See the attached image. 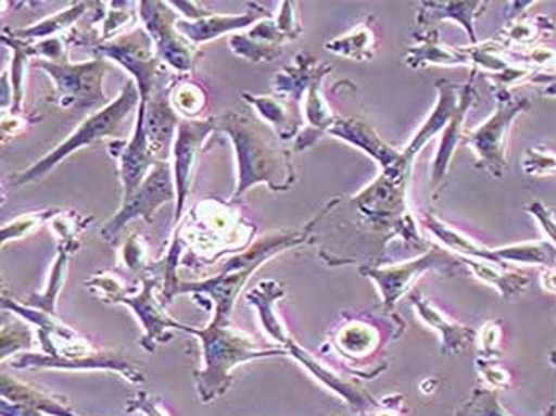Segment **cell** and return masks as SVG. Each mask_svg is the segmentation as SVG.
Here are the masks:
<instances>
[{
	"label": "cell",
	"instance_id": "obj_1",
	"mask_svg": "<svg viewBox=\"0 0 556 416\" xmlns=\"http://www.w3.org/2000/svg\"><path fill=\"white\" fill-rule=\"evenodd\" d=\"M216 127L225 130L236 147L239 184L235 199L256 184L269 185L276 191L291 187L294 171L290 154L274 146L250 116L228 112L216 122Z\"/></svg>",
	"mask_w": 556,
	"mask_h": 416
},
{
	"label": "cell",
	"instance_id": "obj_2",
	"mask_svg": "<svg viewBox=\"0 0 556 416\" xmlns=\"http://www.w3.org/2000/svg\"><path fill=\"white\" fill-rule=\"evenodd\" d=\"M137 101H140L139 88H137L136 81L129 80L113 104H109L94 115L89 116L84 125L78 126V129L65 142L53 150V153L47 154L43 160L22 172V174L13 175V187H22V185L30 184V181L39 180L47 172H50L60 161L65 160L68 154L74 153L78 148L91 146V143L98 142L104 137L115 136L123 122L128 118L130 110L137 105Z\"/></svg>",
	"mask_w": 556,
	"mask_h": 416
},
{
	"label": "cell",
	"instance_id": "obj_3",
	"mask_svg": "<svg viewBox=\"0 0 556 416\" xmlns=\"http://www.w3.org/2000/svg\"><path fill=\"white\" fill-rule=\"evenodd\" d=\"M37 65L56 84V101L61 106H92L105 101L102 80L109 64L102 58L81 64L45 60Z\"/></svg>",
	"mask_w": 556,
	"mask_h": 416
},
{
	"label": "cell",
	"instance_id": "obj_4",
	"mask_svg": "<svg viewBox=\"0 0 556 416\" xmlns=\"http://www.w3.org/2000/svg\"><path fill=\"white\" fill-rule=\"evenodd\" d=\"M140 18L146 23L147 30L156 43L161 60L180 72L193 67V48L178 33L177 20L167 2H139Z\"/></svg>",
	"mask_w": 556,
	"mask_h": 416
},
{
	"label": "cell",
	"instance_id": "obj_5",
	"mask_svg": "<svg viewBox=\"0 0 556 416\" xmlns=\"http://www.w3.org/2000/svg\"><path fill=\"white\" fill-rule=\"evenodd\" d=\"M99 53L116 61L136 78L140 99H149L156 86L160 61L151 53V39L143 30L99 43Z\"/></svg>",
	"mask_w": 556,
	"mask_h": 416
},
{
	"label": "cell",
	"instance_id": "obj_6",
	"mask_svg": "<svg viewBox=\"0 0 556 416\" xmlns=\"http://www.w3.org/2000/svg\"><path fill=\"white\" fill-rule=\"evenodd\" d=\"M175 181L172 180L170 166L167 161H157L142 181L139 189L134 192L128 201L123 202V207L116 213L115 218L105 226L104 234L118 232L130 219H150L154 210L175 199Z\"/></svg>",
	"mask_w": 556,
	"mask_h": 416
},
{
	"label": "cell",
	"instance_id": "obj_7",
	"mask_svg": "<svg viewBox=\"0 0 556 416\" xmlns=\"http://www.w3.org/2000/svg\"><path fill=\"white\" fill-rule=\"evenodd\" d=\"M520 110H523V102L501 104L500 109L485 123L473 129L466 139V146L471 148L479 163L493 175L503 174L506 167L504 151H506L507 130Z\"/></svg>",
	"mask_w": 556,
	"mask_h": 416
},
{
	"label": "cell",
	"instance_id": "obj_8",
	"mask_svg": "<svg viewBox=\"0 0 556 416\" xmlns=\"http://www.w3.org/2000/svg\"><path fill=\"white\" fill-rule=\"evenodd\" d=\"M122 143L119 150L112 148L113 156L118 157L119 171H122L123 187L125 196L123 202L128 201L130 196L139 189L151 168L157 163L153 151L147 139L146 127H143V101L140 99L139 116H137L136 130L129 142Z\"/></svg>",
	"mask_w": 556,
	"mask_h": 416
},
{
	"label": "cell",
	"instance_id": "obj_9",
	"mask_svg": "<svg viewBox=\"0 0 556 416\" xmlns=\"http://www.w3.org/2000/svg\"><path fill=\"white\" fill-rule=\"evenodd\" d=\"M216 127V119L204 122H181L178 126L177 139L174 142L175 188H177V215H181L185 199L191 185V168L194 166L195 154L208 134Z\"/></svg>",
	"mask_w": 556,
	"mask_h": 416
},
{
	"label": "cell",
	"instance_id": "obj_10",
	"mask_svg": "<svg viewBox=\"0 0 556 416\" xmlns=\"http://www.w3.org/2000/svg\"><path fill=\"white\" fill-rule=\"evenodd\" d=\"M143 101V127H146L147 139L157 161H166L169 156L170 147L175 142V125L177 115L170 105L166 91L157 89L149 99Z\"/></svg>",
	"mask_w": 556,
	"mask_h": 416
},
{
	"label": "cell",
	"instance_id": "obj_11",
	"mask_svg": "<svg viewBox=\"0 0 556 416\" xmlns=\"http://www.w3.org/2000/svg\"><path fill=\"white\" fill-rule=\"evenodd\" d=\"M328 134L352 143L353 147L359 148L364 153L370 154L382 166L383 172L394 171V168L401 166L410 168V166L404 164L401 151L393 150L377 136L372 127L358 122V119L336 118V123L328 130Z\"/></svg>",
	"mask_w": 556,
	"mask_h": 416
},
{
	"label": "cell",
	"instance_id": "obj_12",
	"mask_svg": "<svg viewBox=\"0 0 556 416\" xmlns=\"http://www.w3.org/2000/svg\"><path fill=\"white\" fill-rule=\"evenodd\" d=\"M438 89L439 99L435 109L432 110L427 122L415 134L406 150L401 151L404 164H407V166L412 167L415 156L424 150L429 140L434 139L439 133H444L447 129L453 116L458 112L459 104H462V91L455 85H450L448 81H439Z\"/></svg>",
	"mask_w": 556,
	"mask_h": 416
},
{
	"label": "cell",
	"instance_id": "obj_13",
	"mask_svg": "<svg viewBox=\"0 0 556 416\" xmlns=\"http://www.w3.org/2000/svg\"><path fill=\"white\" fill-rule=\"evenodd\" d=\"M288 37L281 33L276 22L263 20L257 22L250 33L242 36L232 37V51L237 56L245 58L252 63H261V61H273L281 53V45Z\"/></svg>",
	"mask_w": 556,
	"mask_h": 416
},
{
	"label": "cell",
	"instance_id": "obj_14",
	"mask_svg": "<svg viewBox=\"0 0 556 416\" xmlns=\"http://www.w3.org/2000/svg\"><path fill=\"white\" fill-rule=\"evenodd\" d=\"M261 16H266L264 10H253V12L240 16L211 15L207 18L198 20V22L181 20V22H177V29L188 42L199 45L218 39L219 36L231 33V30L243 29V27L257 22Z\"/></svg>",
	"mask_w": 556,
	"mask_h": 416
},
{
	"label": "cell",
	"instance_id": "obj_15",
	"mask_svg": "<svg viewBox=\"0 0 556 416\" xmlns=\"http://www.w3.org/2000/svg\"><path fill=\"white\" fill-rule=\"evenodd\" d=\"M473 101H476V89L471 85L465 86L462 89V104H459L458 112L453 116L447 129L442 133L441 143H439L438 153H435L434 164H432V184H434V187L441 185L445 175H447L450 161H452L455 148L462 139L463 125H465L466 115L473 105Z\"/></svg>",
	"mask_w": 556,
	"mask_h": 416
},
{
	"label": "cell",
	"instance_id": "obj_16",
	"mask_svg": "<svg viewBox=\"0 0 556 416\" xmlns=\"http://www.w3.org/2000/svg\"><path fill=\"white\" fill-rule=\"evenodd\" d=\"M331 53L339 54L349 60L366 61L374 56L376 51V34L367 24H359L358 27L339 39L326 43Z\"/></svg>",
	"mask_w": 556,
	"mask_h": 416
},
{
	"label": "cell",
	"instance_id": "obj_17",
	"mask_svg": "<svg viewBox=\"0 0 556 416\" xmlns=\"http://www.w3.org/2000/svg\"><path fill=\"white\" fill-rule=\"evenodd\" d=\"M245 98L250 99V104L255 106L260 115L263 116L264 122L269 123L276 129L277 136L280 139L288 140L296 136L300 123L296 122L293 115H290L283 102L277 101L274 98H267V96L245 94Z\"/></svg>",
	"mask_w": 556,
	"mask_h": 416
},
{
	"label": "cell",
	"instance_id": "obj_18",
	"mask_svg": "<svg viewBox=\"0 0 556 416\" xmlns=\"http://www.w3.org/2000/svg\"><path fill=\"white\" fill-rule=\"evenodd\" d=\"M407 64L412 67H424V65H466L471 64L468 51L465 48L455 50V48L444 47L429 40L424 45L412 48L406 58Z\"/></svg>",
	"mask_w": 556,
	"mask_h": 416
},
{
	"label": "cell",
	"instance_id": "obj_19",
	"mask_svg": "<svg viewBox=\"0 0 556 416\" xmlns=\"http://www.w3.org/2000/svg\"><path fill=\"white\" fill-rule=\"evenodd\" d=\"M425 15L427 16H435L439 22H442L444 18H452L455 22H459L463 27H465L466 33L472 37L473 43L477 42L476 39V29H473V18L476 15H479V9L485 7V3L482 2H447V3H424Z\"/></svg>",
	"mask_w": 556,
	"mask_h": 416
},
{
	"label": "cell",
	"instance_id": "obj_20",
	"mask_svg": "<svg viewBox=\"0 0 556 416\" xmlns=\"http://www.w3.org/2000/svg\"><path fill=\"white\" fill-rule=\"evenodd\" d=\"M89 5L91 3H75L72 9L58 13L53 18L45 20V22L37 24V26L20 30L18 37L20 39H33V37L51 36V34L58 33V30L64 29L68 24L74 23L78 16L84 15Z\"/></svg>",
	"mask_w": 556,
	"mask_h": 416
},
{
	"label": "cell",
	"instance_id": "obj_21",
	"mask_svg": "<svg viewBox=\"0 0 556 416\" xmlns=\"http://www.w3.org/2000/svg\"><path fill=\"white\" fill-rule=\"evenodd\" d=\"M205 94L199 86L184 85L174 92L172 104L187 116H195L204 109Z\"/></svg>",
	"mask_w": 556,
	"mask_h": 416
},
{
	"label": "cell",
	"instance_id": "obj_22",
	"mask_svg": "<svg viewBox=\"0 0 556 416\" xmlns=\"http://www.w3.org/2000/svg\"><path fill=\"white\" fill-rule=\"evenodd\" d=\"M523 167L525 172L531 175L554 174L556 172V154L530 151L525 156Z\"/></svg>",
	"mask_w": 556,
	"mask_h": 416
},
{
	"label": "cell",
	"instance_id": "obj_23",
	"mask_svg": "<svg viewBox=\"0 0 556 416\" xmlns=\"http://www.w3.org/2000/svg\"><path fill=\"white\" fill-rule=\"evenodd\" d=\"M294 3L285 2L281 3V12L278 15L277 26L280 27L281 33L290 39H296L301 34V26L296 20V13H294Z\"/></svg>",
	"mask_w": 556,
	"mask_h": 416
},
{
	"label": "cell",
	"instance_id": "obj_24",
	"mask_svg": "<svg viewBox=\"0 0 556 416\" xmlns=\"http://www.w3.org/2000/svg\"><path fill=\"white\" fill-rule=\"evenodd\" d=\"M496 339L497 331L494 328L489 329V331H485V333H483V342H485V345H493V343L496 342Z\"/></svg>",
	"mask_w": 556,
	"mask_h": 416
},
{
	"label": "cell",
	"instance_id": "obj_25",
	"mask_svg": "<svg viewBox=\"0 0 556 416\" xmlns=\"http://www.w3.org/2000/svg\"><path fill=\"white\" fill-rule=\"evenodd\" d=\"M545 278H548V281H551V283H545V287H547L548 290L556 291V274L545 275Z\"/></svg>",
	"mask_w": 556,
	"mask_h": 416
},
{
	"label": "cell",
	"instance_id": "obj_26",
	"mask_svg": "<svg viewBox=\"0 0 556 416\" xmlns=\"http://www.w3.org/2000/svg\"><path fill=\"white\" fill-rule=\"evenodd\" d=\"M379 416H394L393 414H382V415H379Z\"/></svg>",
	"mask_w": 556,
	"mask_h": 416
}]
</instances>
